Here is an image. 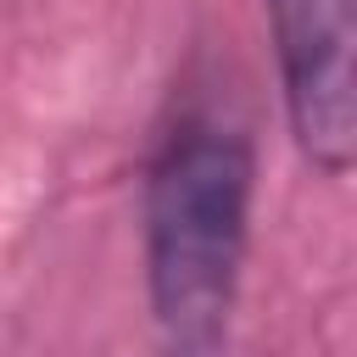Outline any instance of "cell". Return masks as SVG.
<instances>
[{
  "label": "cell",
  "instance_id": "cell-1",
  "mask_svg": "<svg viewBox=\"0 0 357 357\" xmlns=\"http://www.w3.org/2000/svg\"><path fill=\"white\" fill-rule=\"evenodd\" d=\"M257 128L201 50L173 73L139 151V273L162 357L229 346L257 218Z\"/></svg>",
  "mask_w": 357,
  "mask_h": 357
},
{
  "label": "cell",
  "instance_id": "cell-2",
  "mask_svg": "<svg viewBox=\"0 0 357 357\" xmlns=\"http://www.w3.org/2000/svg\"><path fill=\"white\" fill-rule=\"evenodd\" d=\"M290 145L318 178L357 162V0H262Z\"/></svg>",
  "mask_w": 357,
  "mask_h": 357
},
{
  "label": "cell",
  "instance_id": "cell-3",
  "mask_svg": "<svg viewBox=\"0 0 357 357\" xmlns=\"http://www.w3.org/2000/svg\"><path fill=\"white\" fill-rule=\"evenodd\" d=\"M212 357H223V351H212Z\"/></svg>",
  "mask_w": 357,
  "mask_h": 357
}]
</instances>
